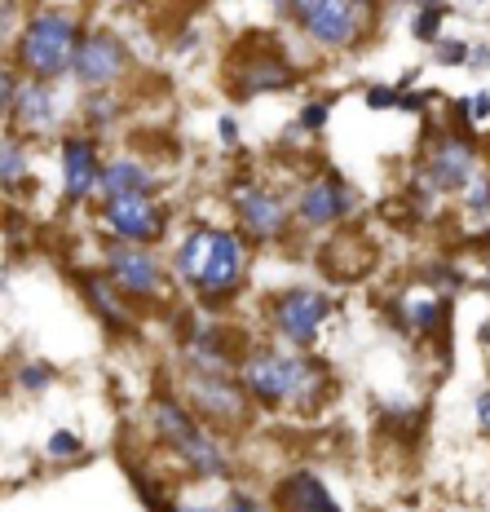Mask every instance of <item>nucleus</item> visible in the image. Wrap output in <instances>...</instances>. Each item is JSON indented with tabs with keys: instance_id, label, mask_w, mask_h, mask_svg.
I'll return each instance as SVG.
<instances>
[{
	"instance_id": "nucleus-30",
	"label": "nucleus",
	"mask_w": 490,
	"mask_h": 512,
	"mask_svg": "<svg viewBox=\"0 0 490 512\" xmlns=\"http://www.w3.org/2000/svg\"><path fill=\"white\" fill-rule=\"evenodd\" d=\"M226 512H265V508H261L252 495H234L230 504H226Z\"/></svg>"
},
{
	"instance_id": "nucleus-26",
	"label": "nucleus",
	"mask_w": 490,
	"mask_h": 512,
	"mask_svg": "<svg viewBox=\"0 0 490 512\" xmlns=\"http://www.w3.org/2000/svg\"><path fill=\"white\" fill-rule=\"evenodd\" d=\"M49 380H53L49 367H23V371H18V384H23V389H45Z\"/></svg>"
},
{
	"instance_id": "nucleus-1",
	"label": "nucleus",
	"mask_w": 490,
	"mask_h": 512,
	"mask_svg": "<svg viewBox=\"0 0 490 512\" xmlns=\"http://www.w3.org/2000/svg\"><path fill=\"white\" fill-rule=\"evenodd\" d=\"M248 270V248L234 230H190L177 248V274L199 292V301L221 305L234 296Z\"/></svg>"
},
{
	"instance_id": "nucleus-28",
	"label": "nucleus",
	"mask_w": 490,
	"mask_h": 512,
	"mask_svg": "<svg viewBox=\"0 0 490 512\" xmlns=\"http://www.w3.org/2000/svg\"><path fill=\"white\" fill-rule=\"evenodd\" d=\"M301 124L310 128V133H318V128L327 124V102H310V106H305V111H301Z\"/></svg>"
},
{
	"instance_id": "nucleus-3",
	"label": "nucleus",
	"mask_w": 490,
	"mask_h": 512,
	"mask_svg": "<svg viewBox=\"0 0 490 512\" xmlns=\"http://www.w3.org/2000/svg\"><path fill=\"white\" fill-rule=\"evenodd\" d=\"M76 49H80V31L76 18L62 9H40L27 18L23 36H18V67L31 71L36 80L67 76L76 67Z\"/></svg>"
},
{
	"instance_id": "nucleus-6",
	"label": "nucleus",
	"mask_w": 490,
	"mask_h": 512,
	"mask_svg": "<svg viewBox=\"0 0 490 512\" xmlns=\"http://www.w3.org/2000/svg\"><path fill=\"white\" fill-rule=\"evenodd\" d=\"M327 314H332V301H327L323 292H314V287H292V292H283L279 301H274V332H279L287 345L305 349V345H314Z\"/></svg>"
},
{
	"instance_id": "nucleus-24",
	"label": "nucleus",
	"mask_w": 490,
	"mask_h": 512,
	"mask_svg": "<svg viewBox=\"0 0 490 512\" xmlns=\"http://www.w3.org/2000/svg\"><path fill=\"white\" fill-rule=\"evenodd\" d=\"M473 58V49L464 45V40H442V49H438V62H446V67H460V62Z\"/></svg>"
},
{
	"instance_id": "nucleus-16",
	"label": "nucleus",
	"mask_w": 490,
	"mask_h": 512,
	"mask_svg": "<svg viewBox=\"0 0 490 512\" xmlns=\"http://www.w3.org/2000/svg\"><path fill=\"white\" fill-rule=\"evenodd\" d=\"M274 504H279V512H340L336 499L327 495V486L318 482L310 468H296L292 477H283L274 486Z\"/></svg>"
},
{
	"instance_id": "nucleus-32",
	"label": "nucleus",
	"mask_w": 490,
	"mask_h": 512,
	"mask_svg": "<svg viewBox=\"0 0 490 512\" xmlns=\"http://www.w3.org/2000/svg\"><path fill=\"white\" fill-rule=\"evenodd\" d=\"M477 424H482V429H490V393H482V398H477Z\"/></svg>"
},
{
	"instance_id": "nucleus-14",
	"label": "nucleus",
	"mask_w": 490,
	"mask_h": 512,
	"mask_svg": "<svg viewBox=\"0 0 490 512\" xmlns=\"http://www.w3.org/2000/svg\"><path fill=\"white\" fill-rule=\"evenodd\" d=\"M234 208H239V221L252 239H279L287 226V208L283 199H274L270 190L261 186H239L234 190Z\"/></svg>"
},
{
	"instance_id": "nucleus-4",
	"label": "nucleus",
	"mask_w": 490,
	"mask_h": 512,
	"mask_svg": "<svg viewBox=\"0 0 490 512\" xmlns=\"http://www.w3.org/2000/svg\"><path fill=\"white\" fill-rule=\"evenodd\" d=\"M151 420H155V433L164 437L168 446L195 468L199 477H221L226 473V455H221V446L212 442V433L204 424L190 420V411L181 407L177 398H168V393H159L151 402Z\"/></svg>"
},
{
	"instance_id": "nucleus-36",
	"label": "nucleus",
	"mask_w": 490,
	"mask_h": 512,
	"mask_svg": "<svg viewBox=\"0 0 490 512\" xmlns=\"http://www.w3.org/2000/svg\"><path fill=\"white\" fill-rule=\"evenodd\" d=\"M177 512H208V508H177Z\"/></svg>"
},
{
	"instance_id": "nucleus-37",
	"label": "nucleus",
	"mask_w": 490,
	"mask_h": 512,
	"mask_svg": "<svg viewBox=\"0 0 490 512\" xmlns=\"http://www.w3.org/2000/svg\"><path fill=\"white\" fill-rule=\"evenodd\" d=\"M415 5H438V0H415Z\"/></svg>"
},
{
	"instance_id": "nucleus-33",
	"label": "nucleus",
	"mask_w": 490,
	"mask_h": 512,
	"mask_svg": "<svg viewBox=\"0 0 490 512\" xmlns=\"http://www.w3.org/2000/svg\"><path fill=\"white\" fill-rule=\"evenodd\" d=\"M402 111H424V93H407V98H398Z\"/></svg>"
},
{
	"instance_id": "nucleus-18",
	"label": "nucleus",
	"mask_w": 490,
	"mask_h": 512,
	"mask_svg": "<svg viewBox=\"0 0 490 512\" xmlns=\"http://www.w3.org/2000/svg\"><path fill=\"white\" fill-rule=\"evenodd\" d=\"M98 190L106 199H120V195H142V190H151V173H146L137 159H115V164L102 168L98 177Z\"/></svg>"
},
{
	"instance_id": "nucleus-27",
	"label": "nucleus",
	"mask_w": 490,
	"mask_h": 512,
	"mask_svg": "<svg viewBox=\"0 0 490 512\" xmlns=\"http://www.w3.org/2000/svg\"><path fill=\"white\" fill-rule=\"evenodd\" d=\"M80 451V437L76 433H53L49 437V455H76Z\"/></svg>"
},
{
	"instance_id": "nucleus-25",
	"label": "nucleus",
	"mask_w": 490,
	"mask_h": 512,
	"mask_svg": "<svg viewBox=\"0 0 490 512\" xmlns=\"http://www.w3.org/2000/svg\"><path fill=\"white\" fill-rule=\"evenodd\" d=\"M464 199H468V208H473V212H486L490 208V181H468Z\"/></svg>"
},
{
	"instance_id": "nucleus-11",
	"label": "nucleus",
	"mask_w": 490,
	"mask_h": 512,
	"mask_svg": "<svg viewBox=\"0 0 490 512\" xmlns=\"http://www.w3.org/2000/svg\"><path fill=\"white\" fill-rule=\"evenodd\" d=\"M349 208H354V195H349V186L336 173H327V177H318V181H310V186L301 190L296 217H301V226L318 230V226H332V221H340Z\"/></svg>"
},
{
	"instance_id": "nucleus-2",
	"label": "nucleus",
	"mask_w": 490,
	"mask_h": 512,
	"mask_svg": "<svg viewBox=\"0 0 490 512\" xmlns=\"http://www.w3.org/2000/svg\"><path fill=\"white\" fill-rule=\"evenodd\" d=\"M243 389L257 402H265V407H279V402H318L323 371L310 358H292V354H279V349H257V354L243 358Z\"/></svg>"
},
{
	"instance_id": "nucleus-10",
	"label": "nucleus",
	"mask_w": 490,
	"mask_h": 512,
	"mask_svg": "<svg viewBox=\"0 0 490 512\" xmlns=\"http://www.w3.org/2000/svg\"><path fill=\"white\" fill-rule=\"evenodd\" d=\"M186 393L195 398V407L208 415V420H226V424H234V420H243L248 415V398H243V384H234V380H226V376H217V371H195L190 376V384H186Z\"/></svg>"
},
{
	"instance_id": "nucleus-12",
	"label": "nucleus",
	"mask_w": 490,
	"mask_h": 512,
	"mask_svg": "<svg viewBox=\"0 0 490 512\" xmlns=\"http://www.w3.org/2000/svg\"><path fill=\"white\" fill-rule=\"evenodd\" d=\"M274 89H292V62H287L283 53H248L243 67L234 71L230 93L239 102H248V98H261V93H274Z\"/></svg>"
},
{
	"instance_id": "nucleus-5",
	"label": "nucleus",
	"mask_w": 490,
	"mask_h": 512,
	"mask_svg": "<svg viewBox=\"0 0 490 512\" xmlns=\"http://www.w3.org/2000/svg\"><path fill=\"white\" fill-rule=\"evenodd\" d=\"M287 14L327 49H354L371 23V0H287Z\"/></svg>"
},
{
	"instance_id": "nucleus-35",
	"label": "nucleus",
	"mask_w": 490,
	"mask_h": 512,
	"mask_svg": "<svg viewBox=\"0 0 490 512\" xmlns=\"http://www.w3.org/2000/svg\"><path fill=\"white\" fill-rule=\"evenodd\" d=\"M468 62H473V67H490V49H473V58Z\"/></svg>"
},
{
	"instance_id": "nucleus-34",
	"label": "nucleus",
	"mask_w": 490,
	"mask_h": 512,
	"mask_svg": "<svg viewBox=\"0 0 490 512\" xmlns=\"http://www.w3.org/2000/svg\"><path fill=\"white\" fill-rule=\"evenodd\" d=\"M221 142H239V124H234L230 115H226V120H221Z\"/></svg>"
},
{
	"instance_id": "nucleus-20",
	"label": "nucleus",
	"mask_w": 490,
	"mask_h": 512,
	"mask_svg": "<svg viewBox=\"0 0 490 512\" xmlns=\"http://www.w3.org/2000/svg\"><path fill=\"white\" fill-rule=\"evenodd\" d=\"M407 318H411L415 332L429 336V332H438V327H442V305L433 301V296H411V301H407Z\"/></svg>"
},
{
	"instance_id": "nucleus-31",
	"label": "nucleus",
	"mask_w": 490,
	"mask_h": 512,
	"mask_svg": "<svg viewBox=\"0 0 490 512\" xmlns=\"http://www.w3.org/2000/svg\"><path fill=\"white\" fill-rule=\"evenodd\" d=\"M490 115V93H477L473 98V120H486Z\"/></svg>"
},
{
	"instance_id": "nucleus-13",
	"label": "nucleus",
	"mask_w": 490,
	"mask_h": 512,
	"mask_svg": "<svg viewBox=\"0 0 490 512\" xmlns=\"http://www.w3.org/2000/svg\"><path fill=\"white\" fill-rule=\"evenodd\" d=\"M98 177H102L98 146L89 137H67L62 142V195H67V204L89 199L98 190Z\"/></svg>"
},
{
	"instance_id": "nucleus-23",
	"label": "nucleus",
	"mask_w": 490,
	"mask_h": 512,
	"mask_svg": "<svg viewBox=\"0 0 490 512\" xmlns=\"http://www.w3.org/2000/svg\"><path fill=\"white\" fill-rule=\"evenodd\" d=\"M84 111H89V124H93V128H106V124L115 120V102H111V98H98V93L84 102Z\"/></svg>"
},
{
	"instance_id": "nucleus-29",
	"label": "nucleus",
	"mask_w": 490,
	"mask_h": 512,
	"mask_svg": "<svg viewBox=\"0 0 490 512\" xmlns=\"http://www.w3.org/2000/svg\"><path fill=\"white\" fill-rule=\"evenodd\" d=\"M367 106H371V111H385V106H398V93L385 89V84H376V89H367Z\"/></svg>"
},
{
	"instance_id": "nucleus-9",
	"label": "nucleus",
	"mask_w": 490,
	"mask_h": 512,
	"mask_svg": "<svg viewBox=\"0 0 490 512\" xmlns=\"http://www.w3.org/2000/svg\"><path fill=\"white\" fill-rule=\"evenodd\" d=\"M124 45L111 36V31H93V36L80 40L76 49V80L89 84V89H106V84H115L124 76Z\"/></svg>"
},
{
	"instance_id": "nucleus-15",
	"label": "nucleus",
	"mask_w": 490,
	"mask_h": 512,
	"mask_svg": "<svg viewBox=\"0 0 490 512\" xmlns=\"http://www.w3.org/2000/svg\"><path fill=\"white\" fill-rule=\"evenodd\" d=\"M9 115H14V124L27 128V133H49V128L58 124V98H53V89L45 80H23L18 93L9 98Z\"/></svg>"
},
{
	"instance_id": "nucleus-17",
	"label": "nucleus",
	"mask_w": 490,
	"mask_h": 512,
	"mask_svg": "<svg viewBox=\"0 0 490 512\" xmlns=\"http://www.w3.org/2000/svg\"><path fill=\"white\" fill-rule=\"evenodd\" d=\"M473 177V146L464 137H446L429 159V186L433 190H464Z\"/></svg>"
},
{
	"instance_id": "nucleus-19",
	"label": "nucleus",
	"mask_w": 490,
	"mask_h": 512,
	"mask_svg": "<svg viewBox=\"0 0 490 512\" xmlns=\"http://www.w3.org/2000/svg\"><path fill=\"white\" fill-rule=\"evenodd\" d=\"M76 283H80V292H84V301H89L93 309L102 314V323L111 327V332H129V314L120 309V301H115V287L102 279V274H76Z\"/></svg>"
},
{
	"instance_id": "nucleus-7",
	"label": "nucleus",
	"mask_w": 490,
	"mask_h": 512,
	"mask_svg": "<svg viewBox=\"0 0 490 512\" xmlns=\"http://www.w3.org/2000/svg\"><path fill=\"white\" fill-rule=\"evenodd\" d=\"M102 226L115 234L120 243H151L164 234V208L151 204V195H120V199H106L102 208Z\"/></svg>"
},
{
	"instance_id": "nucleus-8",
	"label": "nucleus",
	"mask_w": 490,
	"mask_h": 512,
	"mask_svg": "<svg viewBox=\"0 0 490 512\" xmlns=\"http://www.w3.org/2000/svg\"><path fill=\"white\" fill-rule=\"evenodd\" d=\"M106 270H111V283L120 287L124 296L146 301V296L159 292V265L142 243H111V248H106Z\"/></svg>"
},
{
	"instance_id": "nucleus-22",
	"label": "nucleus",
	"mask_w": 490,
	"mask_h": 512,
	"mask_svg": "<svg viewBox=\"0 0 490 512\" xmlns=\"http://www.w3.org/2000/svg\"><path fill=\"white\" fill-rule=\"evenodd\" d=\"M442 14H446V9H442V5H420V14H415V23H411V31H415V36H420V40H438Z\"/></svg>"
},
{
	"instance_id": "nucleus-21",
	"label": "nucleus",
	"mask_w": 490,
	"mask_h": 512,
	"mask_svg": "<svg viewBox=\"0 0 490 512\" xmlns=\"http://www.w3.org/2000/svg\"><path fill=\"white\" fill-rule=\"evenodd\" d=\"M23 168H27L23 146H18L14 137H9V142H5V164H0V177H5V186H9V190H14L18 181H23Z\"/></svg>"
}]
</instances>
